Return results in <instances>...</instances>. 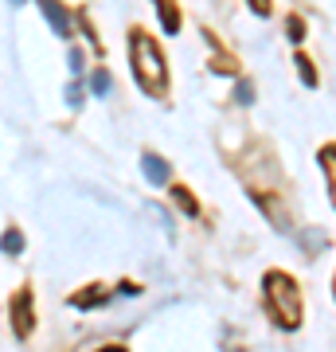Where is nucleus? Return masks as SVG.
Returning a JSON list of instances; mask_svg holds the SVG:
<instances>
[{
	"mask_svg": "<svg viewBox=\"0 0 336 352\" xmlns=\"http://www.w3.org/2000/svg\"><path fill=\"white\" fill-rule=\"evenodd\" d=\"M129 55H133V75H137L141 87L149 90V94H164V87H168V67H164L153 36L133 32L129 36Z\"/></svg>",
	"mask_w": 336,
	"mask_h": 352,
	"instance_id": "obj_1",
	"label": "nucleus"
},
{
	"mask_svg": "<svg viewBox=\"0 0 336 352\" xmlns=\"http://www.w3.org/2000/svg\"><path fill=\"white\" fill-rule=\"evenodd\" d=\"M266 302H270V317L282 329H298L301 325V294L293 286V278L274 270L266 274Z\"/></svg>",
	"mask_w": 336,
	"mask_h": 352,
	"instance_id": "obj_2",
	"label": "nucleus"
},
{
	"mask_svg": "<svg viewBox=\"0 0 336 352\" xmlns=\"http://www.w3.org/2000/svg\"><path fill=\"white\" fill-rule=\"evenodd\" d=\"M32 329H36V309H32V289H20L12 298V333L20 340H27L32 337Z\"/></svg>",
	"mask_w": 336,
	"mask_h": 352,
	"instance_id": "obj_3",
	"label": "nucleus"
},
{
	"mask_svg": "<svg viewBox=\"0 0 336 352\" xmlns=\"http://www.w3.org/2000/svg\"><path fill=\"white\" fill-rule=\"evenodd\" d=\"M39 12L47 16V24L59 32V36H71V16L63 12V4L59 0H39Z\"/></svg>",
	"mask_w": 336,
	"mask_h": 352,
	"instance_id": "obj_4",
	"label": "nucleus"
},
{
	"mask_svg": "<svg viewBox=\"0 0 336 352\" xmlns=\"http://www.w3.org/2000/svg\"><path fill=\"white\" fill-rule=\"evenodd\" d=\"M141 173L149 176V184H168V173H172V168H168V161H161L157 153H145V157H141Z\"/></svg>",
	"mask_w": 336,
	"mask_h": 352,
	"instance_id": "obj_5",
	"label": "nucleus"
},
{
	"mask_svg": "<svg viewBox=\"0 0 336 352\" xmlns=\"http://www.w3.org/2000/svg\"><path fill=\"white\" fill-rule=\"evenodd\" d=\"M0 251H4V254H24V231L8 227V231H4V239H0Z\"/></svg>",
	"mask_w": 336,
	"mask_h": 352,
	"instance_id": "obj_6",
	"label": "nucleus"
},
{
	"mask_svg": "<svg viewBox=\"0 0 336 352\" xmlns=\"http://www.w3.org/2000/svg\"><path fill=\"white\" fill-rule=\"evenodd\" d=\"M106 294H110L106 286H94V289H87V294H75V298H71V305H82V309H87V305L106 302Z\"/></svg>",
	"mask_w": 336,
	"mask_h": 352,
	"instance_id": "obj_7",
	"label": "nucleus"
},
{
	"mask_svg": "<svg viewBox=\"0 0 336 352\" xmlns=\"http://www.w3.org/2000/svg\"><path fill=\"white\" fill-rule=\"evenodd\" d=\"M321 164L328 168V176H333V188H328V192H333V204H336V149H333V145L321 153Z\"/></svg>",
	"mask_w": 336,
	"mask_h": 352,
	"instance_id": "obj_8",
	"label": "nucleus"
},
{
	"mask_svg": "<svg viewBox=\"0 0 336 352\" xmlns=\"http://www.w3.org/2000/svg\"><path fill=\"white\" fill-rule=\"evenodd\" d=\"M176 204H180V208H184L188 215H199V204L192 200V192H184L180 184H176Z\"/></svg>",
	"mask_w": 336,
	"mask_h": 352,
	"instance_id": "obj_9",
	"label": "nucleus"
},
{
	"mask_svg": "<svg viewBox=\"0 0 336 352\" xmlns=\"http://www.w3.org/2000/svg\"><path fill=\"white\" fill-rule=\"evenodd\" d=\"M90 87H94V94H110V75H106V71H94Z\"/></svg>",
	"mask_w": 336,
	"mask_h": 352,
	"instance_id": "obj_10",
	"label": "nucleus"
},
{
	"mask_svg": "<svg viewBox=\"0 0 336 352\" xmlns=\"http://www.w3.org/2000/svg\"><path fill=\"white\" fill-rule=\"evenodd\" d=\"M298 71L305 75V82H309V87L317 82V75H313V67H309V59H305V55H298Z\"/></svg>",
	"mask_w": 336,
	"mask_h": 352,
	"instance_id": "obj_11",
	"label": "nucleus"
},
{
	"mask_svg": "<svg viewBox=\"0 0 336 352\" xmlns=\"http://www.w3.org/2000/svg\"><path fill=\"white\" fill-rule=\"evenodd\" d=\"M289 36H293V39H301V36H305V24H301L298 16H289Z\"/></svg>",
	"mask_w": 336,
	"mask_h": 352,
	"instance_id": "obj_12",
	"label": "nucleus"
},
{
	"mask_svg": "<svg viewBox=\"0 0 336 352\" xmlns=\"http://www.w3.org/2000/svg\"><path fill=\"white\" fill-rule=\"evenodd\" d=\"M78 90H82V87H78V82H75V87H67V102H71V106H78V98H82Z\"/></svg>",
	"mask_w": 336,
	"mask_h": 352,
	"instance_id": "obj_13",
	"label": "nucleus"
},
{
	"mask_svg": "<svg viewBox=\"0 0 336 352\" xmlns=\"http://www.w3.org/2000/svg\"><path fill=\"white\" fill-rule=\"evenodd\" d=\"M71 71H82V51H71Z\"/></svg>",
	"mask_w": 336,
	"mask_h": 352,
	"instance_id": "obj_14",
	"label": "nucleus"
},
{
	"mask_svg": "<svg viewBox=\"0 0 336 352\" xmlns=\"http://www.w3.org/2000/svg\"><path fill=\"white\" fill-rule=\"evenodd\" d=\"M250 4H254V12H266V8H270L266 0H250Z\"/></svg>",
	"mask_w": 336,
	"mask_h": 352,
	"instance_id": "obj_15",
	"label": "nucleus"
},
{
	"mask_svg": "<svg viewBox=\"0 0 336 352\" xmlns=\"http://www.w3.org/2000/svg\"><path fill=\"white\" fill-rule=\"evenodd\" d=\"M12 4H24V0H12Z\"/></svg>",
	"mask_w": 336,
	"mask_h": 352,
	"instance_id": "obj_16",
	"label": "nucleus"
}]
</instances>
